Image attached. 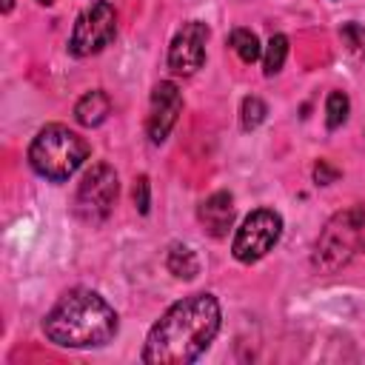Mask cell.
Returning a JSON list of instances; mask_svg holds the SVG:
<instances>
[{
    "mask_svg": "<svg viewBox=\"0 0 365 365\" xmlns=\"http://www.w3.org/2000/svg\"><path fill=\"white\" fill-rule=\"evenodd\" d=\"M222 314L211 294H191L174 302L148 331L143 362L148 365H188L205 354L220 331Z\"/></svg>",
    "mask_w": 365,
    "mask_h": 365,
    "instance_id": "6da1fadb",
    "label": "cell"
},
{
    "mask_svg": "<svg viewBox=\"0 0 365 365\" xmlns=\"http://www.w3.org/2000/svg\"><path fill=\"white\" fill-rule=\"evenodd\" d=\"M43 334L60 348H100L117 334V311L97 291L74 288L46 314Z\"/></svg>",
    "mask_w": 365,
    "mask_h": 365,
    "instance_id": "7a4b0ae2",
    "label": "cell"
},
{
    "mask_svg": "<svg viewBox=\"0 0 365 365\" xmlns=\"http://www.w3.org/2000/svg\"><path fill=\"white\" fill-rule=\"evenodd\" d=\"M86 157H88V143L77 131H71L68 125H60V123L43 125L29 145L31 168L51 182L68 180L86 163Z\"/></svg>",
    "mask_w": 365,
    "mask_h": 365,
    "instance_id": "3957f363",
    "label": "cell"
},
{
    "mask_svg": "<svg viewBox=\"0 0 365 365\" xmlns=\"http://www.w3.org/2000/svg\"><path fill=\"white\" fill-rule=\"evenodd\" d=\"M362 228H365V208L362 205H354V208L334 214L317 240L314 265L319 271H328V274L339 271L354 257Z\"/></svg>",
    "mask_w": 365,
    "mask_h": 365,
    "instance_id": "277c9868",
    "label": "cell"
},
{
    "mask_svg": "<svg viewBox=\"0 0 365 365\" xmlns=\"http://www.w3.org/2000/svg\"><path fill=\"white\" fill-rule=\"evenodd\" d=\"M117 194H120V182H117L114 168L108 163H97L83 174L80 185H77L74 214L83 222H103L111 214Z\"/></svg>",
    "mask_w": 365,
    "mask_h": 365,
    "instance_id": "5b68a950",
    "label": "cell"
},
{
    "mask_svg": "<svg viewBox=\"0 0 365 365\" xmlns=\"http://www.w3.org/2000/svg\"><path fill=\"white\" fill-rule=\"evenodd\" d=\"M279 234H282V217L274 208H257L237 228L234 242H231V254L240 262L251 265V262L262 259L279 242Z\"/></svg>",
    "mask_w": 365,
    "mask_h": 365,
    "instance_id": "8992f818",
    "label": "cell"
},
{
    "mask_svg": "<svg viewBox=\"0 0 365 365\" xmlns=\"http://www.w3.org/2000/svg\"><path fill=\"white\" fill-rule=\"evenodd\" d=\"M117 34V14L114 6L106 0L91 3L74 23L71 29V40H68V51L74 57H88L97 54L100 48H106Z\"/></svg>",
    "mask_w": 365,
    "mask_h": 365,
    "instance_id": "52a82bcc",
    "label": "cell"
},
{
    "mask_svg": "<svg viewBox=\"0 0 365 365\" xmlns=\"http://www.w3.org/2000/svg\"><path fill=\"white\" fill-rule=\"evenodd\" d=\"M205 43H208V26L202 20H188L174 34L168 46V68L174 74H194L205 60Z\"/></svg>",
    "mask_w": 365,
    "mask_h": 365,
    "instance_id": "ba28073f",
    "label": "cell"
},
{
    "mask_svg": "<svg viewBox=\"0 0 365 365\" xmlns=\"http://www.w3.org/2000/svg\"><path fill=\"white\" fill-rule=\"evenodd\" d=\"M180 114H182V94H180L177 83H171V80L157 83L151 91V108H148V123H145L148 140L154 145H160L168 137V131L177 125Z\"/></svg>",
    "mask_w": 365,
    "mask_h": 365,
    "instance_id": "9c48e42d",
    "label": "cell"
},
{
    "mask_svg": "<svg viewBox=\"0 0 365 365\" xmlns=\"http://www.w3.org/2000/svg\"><path fill=\"white\" fill-rule=\"evenodd\" d=\"M197 217L205 234H211L214 240H222L234 225V197L228 191H214L208 200L200 202Z\"/></svg>",
    "mask_w": 365,
    "mask_h": 365,
    "instance_id": "30bf717a",
    "label": "cell"
},
{
    "mask_svg": "<svg viewBox=\"0 0 365 365\" xmlns=\"http://www.w3.org/2000/svg\"><path fill=\"white\" fill-rule=\"evenodd\" d=\"M108 114H111V100H108V94L100 91V88L86 91V94L77 100V106H74V120H77L80 125H86V128L100 125Z\"/></svg>",
    "mask_w": 365,
    "mask_h": 365,
    "instance_id": "8fae6325",
    "label": "cell"
},
{
    "mask_svg": "<svg viewBox=\"0 0 365 365\" xmlns=\"http://www.w3.org/2000/svg\"><path fill=\"white\" fill-rule=\"evenodd\" d=\"M165 268L177 277V279H194L200 274V259L188 245H171L168 257H165Z\"/></svg>",
    "mask_w": 365,
    "mask_h": 365,
    "instance_id": "7c38bea8",
    "label": "cell"
},
{
    "mask_svg": "<svg viewBox=\"0 0 365 365\" xmlns=\"http://www.w3.org/2000/svg\"><path fill=\"white\" fill-rule=\"evenodd\" d=\"M231 48L237 51V57L242 63H254L262 57V46H259V37L251 31V29H234L231 31Z\"/></svg>",
    "mask_w": 365,
    "mask_h": 365,
    "instance_id": "4fadbf2b",
    "label": "cell"
},
{
    "mask_svg": "<svg viewBox=\"0 0 365 365\" xmlns=\"http://www.w3.org/2000/svg\"><path fill=\"white\" fill-rule=\"evenodd\" d=\"M285 57H288V37L285 34H274L262 51V71L265 77H274L282 66H285Z\"/></svg>",
    "mask_w": 365,
    "mask_h": 365,
    "instance_id": "5bb4252c",
    "label": "cell"
},
{
    "mask_svg": "<svg viewBox=\"0 0 365 365\" xmlns=\"http://www.w3.org/2000/svg\"><path fill=\"white\" fill-rule=\"evenodd\" d=\"M348 111H351V100L345 91H331L328 100H325V125L334 131L339 128L345 120H348Z\"/></svg>",
    "mask_w": 365,
    "mask_h": 365,
    "instance_id": "9a60e30c",
    "label": "cell"
},
{
    "mask_svg": "<svg viewBox=\"0 0 365 365\" xmlns=\"http://www.w3.org/2000/svg\"><path fill=\"white\" fill-rule=\"evenodd\" d=\"M268 114V106L259 100V97H245L242 106H240V123H242V131H254Z\"/></svg>",
    "mask_w": 365,
    "mask_h": 365,
    "instance_id": "2e32d148",
    "label": "cell"
},
{
    "mask_svg": "<svg viewBox=\"0 0 365 365\" xmlns=\"http://www.w3.org/2000/svg\"><path fill=\"white\" fill-rule=\"evenodd\" d=\"M339 37H342V43L348 46L351 54H356V57L365 60V26H359V23H345V26L339 29Z\"/></svg>",
    "mask_w": 365,
    "mask_h": 365,
    "instance_id": "e0dca14e",
    "label": "cell"
},
{
    "mask_svg": "<svg viewBox=\"0 0 365 365\" xmlns=\"http://www.w3.org/2000/svg\"><path fill=\"white\" fill-rule=\"evenodd\" d=\"M134 205H137L140 214H148V208H151V188H148L145 174L137 177V182H134Z\"/></svg>",
    "mask_w": 365,
    "mask_h": 365,
    "instance_id": "ac0fdd59",
    "label": "cell"
},
{
    "mask_svg": "<svg viewBox=\"0 0 365 365\" xmlns=\"http://www.w3.org/2000/svg\"><path fill=\"white\" fill-rule=\"evenodd\" d=\"M339 177V171L336 168H331L325 160H319L317 163V168H314V180H317V185H328V182H334Z\"/></svg>",
    "mask_w": 365,
    "mask_h": 365,
    "instance_id": "d6986e66",
    "label": "cell"
},
{
    "mask_svg": "<svg viewBox=\"0 0 365 365\" xmlns=\"http://www.w3.org/2000/svg\"><path fill=\"white\" fill-rule=\"evenodd\" d=\"M11 6H14V0H3V11H6V14L11 11Z\"/></svg>",
    "mask_w": 365,
    "mask_h": 365,
    "instance_id": "ffe728a7",
    "label": "cell"
},
{
    "mask_svg": "<svg viewBox=\"0 0 365 365\" xmlns=\"http://www.w3.org/2000/svg\"><path fill=\"white\" fill-rule=\"evenodd\" d=\"M37 3H40V6H51L54 0H37Z\"/></svg>",
    "mask_w": 365,
    "mask_h": 365,
    "instance_id": "44dd1931",
    "label": "cell"
}]
</instances>
